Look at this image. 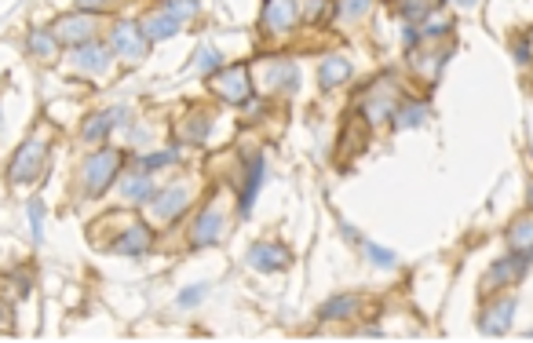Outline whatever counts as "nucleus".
<instances>
[{
	"instance_id": "obj_1",
	"label": "nucleus",
	"mask_w": 533,
	"mask_h": 343,
	"mask_svg": "<svg viewBox=\"0 0 533 343\" xmlns=\"http://www.w3.org/2000/svg\"><path fill=\"white\" fill-rule=\"evenodd\" d=\"M117 165H121V157L114 150H99L85 161V168H80V187H85L88 198H99V194L114 183Z\"/></svg>"
},
{
	"instance_id": "obj_2",
	"label": "nucleus",
	"mask_w": 533,
	"mask_h": 343,
	"mask_svg": "<svg viewBox=\"0 0 533 343\" xmlns=\"http://www.w3.org/2000/svg\"><path fill=\"white\" fill-rule=\"evenodd\" d=\"M44 161H48V139L44 136H34V139H26L19 146V154H15L11 161V183H34V179L44 172Z\"/></svg>"
},
{
	"instance_id": "obj_3",
	"label": "nucleus",
	"mask_w": 533,
	"mask_h": 343,
	"mask_svg": "<svg viewBox=\"0 0 533 343\" xmlns=\"http://www.w3.org/2000/svg\"><path fill=\"white\" fill-rule=\"evenodd\" d=\"M212 92L219 95L223 103H234V106H241V103H249L252 99V80H249V66H223V70H216L212 73Z\"/></svg>"
},
{
	"instance_id": "obj_4",
	"label": "nucleus",
	"mask_w": 533,
	"mask_h": 343,
	"mask_svg": "<svg viewBox=\"0 0 533 343\" xmlns=\"http://www.w3.org/2000/svg\"><path fill=\"white\" fill-rule=\"evenodd\" d=\"M110 48H114L117 59H124V62H143V59H147L150 41H147V34H143V26L117 22L114 29H110Z\"/></svg>"
},
{
	"instance_id": "obj_5",
	"label": "nucleus",
	"mask_w": 533,
	"mask_h": 343,
	"mask_svg": "<svg viewBox=\"0 0 533 343\" xmlns=\"http://www.w3.org/2000/svg\"><path fill=\"white\" fill-rule=\"evenodd\" d=\"M187 201H190V187L187 183H172L165 190H154V198L147 201V212L157 223H172L187 208Z\"/></svg>"
},
{
	"instance_id": "obj_6",
	"label": "nucleus",
	"mask_w": 533,
	"mask_h": 343,
	"mask_svg": "<svg viewBox=\"0 0 533 343\" xmlns=\"http://www.w3.org/2000/svg\"><path fill=\"white\" fill-rule=\"evenodd\" d=\"M263 34L270 37H285L293 34L300 22V4L296 0H263Z\"/></svg>"
},
{
	"instance_id": "obj_7",
	"label": "nucleus",
	"mask_w": 533,
	"mask_h": 343,
	"mask_svg": "<svg viewBox=\"0 0 533 343\" xmlns=\"http://www.w3.org/2000/svg\"><path fill=\"white\" fill-rule=\"evenodd\" d=\"M526 270H530V252H511V256H504V259H497V263H490L486 277H482V292H493L497 285L519 282Z\"/></svg>"
},
{
	"instance_id": "obj_8",
	"label": "nucleus",
	"mask_w": 533,
	"mask_h": 343,
	"mask_svg": "<svg viewBox=\"0 0 533 343\" xmlns=\"http://www.w3.org/2000/svg\"><path fill=\"white\" fill-rule=\"evenodd\" d=\"M52 34L59 44H85L95 37V15L88 11H73V15H62V19L52 26Z\"/></svg>"
},
{
	"instance_id": "obj_9",
	"label": "nucleus",
	"mask_w": 533,
	"mask_h": 343,
	"mask_svg": "<svg viewBox=\"0 0 533 343\" xmlns=\"http://www.w3.org/2000/svg\"><path fill=\"white\" fill-rule=\"evenodd\" d=\"M223 226H227V216H223V208H205L198 223H194L190 231V245L194 249H205V245H216L223 238Z\"/></svg>"
},
{
	"instance_id": "obj_10",
	"label": "nucleus",
	"mask_w": 533,
	"mask_h": 343,
	"mask_svg": "<svg viewBox=\"0 0 533 343\" xmlns=\"http://www.w3.org/2000/svg\"><path fill=\"white\" fill-rule=\"evenodd\" d=\"M249 263L263 274H274V270H285L293 263V256H289V249H282V245H274V241H260V245L249 249Z\"/></svg>"
},
{
	"instance_id": "obj_11",
	"label": "nucleus",
	"mask_w": 533,
	"mask_h": 343,
	"mask_svg": "<svg viewBox=\"0 0 533 343\" xmlns=\"http://www.w3.org/2000/svg\"><path fill=\"white\" fill-rule=\"evenodd\" d=\"M263 179H267V161H263V154H252L249 157V168H245V187H241V198H238L241 219L252 212V201H256V194H260Z\"/></svg>"
},
{
	"instance_id": "obj_12",
	"label": "nucleus",
	"mask_w": 533,
	"mask_h": 343,
	"mask_svg": "<svg viewBox=\"0 0 533 343\" xmlns=\"http://www.w3.org/2000/svg\"><path fill=\"white\" fill-rule=\"evenodd\" d=\"M263 88H267V92H296V88H300V70H296V62H289V59L267 62V66H263Z\"/></svg>"
},
{
	"instance_id": "obj_13",
	"label": "nucleus",
	"mask_w": 533,
	"mask_h": 343,
	"mask_svg": "<svg viewBox=\"0 0 533 343\" xmlns=\"http://www.w3.org/2000/svg\"><path fill=\"white\" fill-rule=\"evenodd\" d=\"M73 66L80 73H103L110 66V52L95 37L85 41V44H73Z\"/></svg>"
},
{
	"instance_id": "obj_14",
	"label": "nucleus",
	"mask_w": 533,
	"mask_h": 343,
	"mask_svg": "<svg viewBox=\"0 0 533 343\" xmlns=\"http://www.w3.org/2000/svg\"><path fill=\"white\" fill-rule=\"evenodd\" d=\"M511 314H515V300L504 296V300H497L493 307L482 310V318H479V329L486 333V336H500L511 325Z\"/></svg>"
},
{
	"instance_id": "obj_15",
	"label": "nucleus",
	"mask_w": 533,
	"mask_h": 343,
	"mask_svg": "<svg viewBox=\"0 0 533 343\" xmlns=\"http://www.w3.org/2000/svg\"><path fill=\"white\" fill-rule=\"evenodd\" d=\"M139 26H143V34H147V41L154 44V41H168V37H175L183 22L175 19V15H168V11H154V15H147V19H143Z\"/></svg>"
},
{
	"instance_id": "obj_16",
	"label": "nucleus",
	"mask_w": 533,
	"mask_h": 343,
	"mask_svg": "<svg viewBox=\"0 0 533 343\" xmlns=\"http://www.w3.org/2000/svg\"><path fill=\"white\" fill-rule=\"evenodd\" d=\"M508 249L511 252H533V212H523L508 223Z\"/></svg>"
},
{
	"instance_id": "obj_17",
	"label": "nucleus",
	"mask_w": 533,
	"mask_h": 343,
	"mask_svg": "<svg viewBox=\"0 0 533 343\" xmlns=\"http://www.w3.org/2000/svg\"><path fill=\"white\" fill-rule=\"evenodd\" d=\"M351 77V62L344 55H329V59H321V66H318V85L333 92V88H340L344 80Z\"/></svg>"
},
{
	"instance_id": "obj_18",
	"label": "nucleus",
	"mask_w": 533,
	"mask_h": 343,
	"mask_svg": "<svg viewBox=\"0 0 533 343\" xmlns=\"http://www.w3.org/2000/svg\"><path fill=\"white\" fill-rule=\"evenodd\" d=\"M147 249H150V226H143V223L128 226V231L117 238V245H114V252H121V256H139Z\"/></svg>"
},
{
	"instance_id": "obj_19",
	"label": "nucleus",
	"mask_w": 533,
	"mask_h": 343,
	"mask_svg": "<svg viewBox=\"0 0 533 343\" xmlns=\"http://www.w3.org/2000/svg\"><path fill=\"white\" fill-rule=\"evenodd\" d=\"M128 117V113L124 110H103V113H95V117L92 121H85V139L88 143H99V139H106V132H110V128H114V124H121Z\"/></svg>"
},
{
	"instance_id": "obj_20",
	"label": "nucleus",
	"mask_w": 533,
	"mask_h": 343,
	"mask_svg": "<svg viewBox=\"0 0 533 343\" xmlns=\"http://www.w3.org/2000/svg\"><path fill=\"white\" fill-rule=\"evenodd\" d=\"M121 198H128L132 205H143V201H150L154 198V183H150V175H128L121 179Z\"/></svg>"
},
{
	"instance_id": "obj_21",
	"label": "nucleus",
	"mask_w": 533,
	"mask_h": 343,
	"mask_svg": "<svg viewBox=\"0 0 533 343\" xmlns=\"http://www.w3.org/2000/svg\"><path fill=\"white\" fill-rule=\"evenodd\" d=\"M29 52H34V59H41V62H52L59 55L55 34H48V29H34V34H29Z\"/></svg>"
},
{
	"instance_id": "obj_22",
	"label": "nucleus",
	"mask_w": 533,
	"mask_h": 343,
	"mask_svg": "<svg viewBox=\"0 0 533 343\" xmlns=\"http://www.w3.org/2000/svg\"><path fill=\"white\" fill-rule=\"evenodd\" d=\"M362 117H365V124H380L387 117H395V99L391 95H373V99L362 106Z\"/></svg>"
},
{
	"instance_id": "obj_23",
	"label": "nucleus",
	"mask_w": 533,
	"mask_h": 343,
	"mask_svg": "<svg viewBox=\"0 0 533 343\" xmlns=\"http://www.w3.org/2000/svg\"><path fill=\"white\" fill-rule=\"evenodd\" d=\"M428 117V103H406L402 110H395V128H416Z\"/></svg>"
},
{
	"instance_id": "obj_24",
	"label": "nucleus",
	"mask_w": 533,
	"mask_h": 343,
	"mask_svg": "<svg viewBox=\"0 0 533 343\" xmlns=\"http://www.w3.org/2000/svg\"><path fill=\"white\" fill-rule=\"evenodd\" d=\"M373 8V0H336V11H340L344 22H358L365 19V11Z\"/></svg>"
},
{
	"instance_id": "obj_25",
	"label": "nucleus",
	"mask_w": 533,
	"mask_h": 343,
	"mask_svg": "<svg viewBox=\"0 0 533 343\" xmlns=\"http://www.w3.org/2000/svg\"><path fill=\"white\" fill-rule=\"evenodd\" d=\"M161 11H168V15H175L180 22H187V19H194V15L201 11V0H165V4H161Z\"/></svg>"
},
{
	"instance_id": "obj_26",
	"label": "nucleus",
	"mask_w": 533,
	"mask_h": 343,
	"mask_svg": "<svg viewBox=\"0 0 533 343\" xmlns=\"http://www.w3.org/2000/svg\"><path fill=\"white\" fill-rule=\"evenodd\" d=\"M354 310V296H336L321 307V321H336V318H347Z\"/></svg>"
},
{
	"instance_id": "obj_27",
	"label": "nucleus",
	"mask_w": 533,
	"mask_h": 343,
	"mask_svg": "<svg viewBox=\"0 0 533 343\" xmlns=\"http://www.w3.org/2000/svg\"><path fill=\"white\" fill-rule=\"evenodd\" d=\"M398 11H402V19H406V22H420L431 11V0H402Z\"/></svg>"
},
{
	"instance_id": "obj_28",
	"label": "nucleus",
	"mask_w": 533,
	"mask_h": 343,
	"mask_svg": "<svg viewBox=\"0 0 533 343\" xmlns=\"http://www.w3.org/2000/svg\"><path fill=\"white\" fill-rule=\"evenodd\" d=\"M303 11H307V19H311L314 26H321L333 15V4L329 0H303Z\"/></svg>"
},
{
	"instance_id": "obj_29",
	"label": "nucleus",
	"mask_w": 533,
	"mask_h": 343,
	"mask_svg": "<svg viewBox=\"0 0 533 343\" xmlns=\"http://www.w3.org/2000/svg\"><path fill=\"white\" fill-rule=\"evenodd\" d=\"M175 157H180V146H172V150H161V154H147V157H139V165L147 168V172H154V168H161V165H172Z\"/></svg>"
},
{
	"instance_id": "obj_30",
	"label": "nucleus",
	"mask_w": 533,
	"mask_h": 343,
	"mask_svg": "<svg viewBox=\"0 0 533 343\" xmlns=\"http://www.w3.org/2000/svg\"><path fill=\"white\" fill-rule=\"evenodd\" d=\"M194 117H198V121H194V124L187 128V139H190V143H201L205 132L212 128V113H194Z\"/></svg>"
},
{
	"instance_id": "obj_31",
	"label": "nucleus",
	"mask_w": 533,
	"mask_h": 343,
	"mask_svg": "<svg viewBox=\"0 0 533 343\" xmlns=\"http://www.w3.org/2000/svg\"><path fill=\"white\" fill-rule=\"evenodd\" d=\"M365 252H369V259H373L377 267H395V252L391 249H380V245H373V241H365Z\"/></svg>"
},
{
	"instance_id": "obj_32",
	"label": "nucleus",
	"mask_w": 533,
	"mask_h": 343,
	"mask_svg": "<svg viewBox=\"0 0 533 343\" xmlns=\"http://www.w3.org/2000/svg\"><path fill=\"white\" fill-rule=\"evenodd\" d=\"M198 70L201 73H216L219 70V52L216 48H198Z\"/></svg>"
},
{
	"instance_id": "obj_33",
	"label": "nucleus",
	"mask_w": 533,
	"mask_h": 343,
	"mask_svg": "<svg viewBox=\"0 0 533 343\" xmlns=\"http://www.w3.org/2000/svg\"><path fill=\"white\" fill-rule=\"evenodd\" d=\"M29 226H34V241L44 238V205L41 201H29Z\"/></svg>"
},
{
	"instance_id": "obj_34",
	"label": "nucleus",
	"mask_w": 533,
	"mask_h": 343,
	"mask_svg": "<svg viewBox=\"0 0 533 343\" xmlns=\"http://www.w3.org/2000/svg\"><path fill=\"white\" fill-rule=\"evenodd\" d=\"M121 0H77V11H88V15H99V11H114Z\"/></svg>"
},
{
	"instance_id": "obj_35",
	"label": "nucleus",
	"mask_w": 533,
	"mask_h": 343,
	"mask_svg": "<svg viewBox=\"0 0 533 343\" xmlns=\"http://www.w3.org/2000/svg\"><path fill=\"white\" fill-rule=\"evenodd\" d=\"M449 19H428V26H424V37H431V41H439V37H446L449 34Z\"/></svg>"
},
{
	"instance_id": "obj_36",
	"label": "nucleus",
	"mask_w": 533,
	"mask_h": 343,
	"mask_svg": "<svg viewBox=\"0 0 533 343\" xmlns=\"http://www.w3.org/2000/svg\"><path fill=\"white\" fill-rule=\"evenodd\" d=\"M205 292H208V285H194V289H187L183 296H180V307H194V303H201V300H205Z\"/></svg>"
},
{
	"instance_id": "obj_37",
	"label": "nucleus",
	"mask_w": 533,
	"mask_h": 343,
	"mask_svg": "<svg viewBox=\"0 0 533 343\" xmlns=\"http://www.w3.org/2000/svg\"><path fill=\"white\" fill-rule=\"evenodd\" d=\"M515 59H519V62H530V41H519V44H515Z\"/></svg>"
},
{
	"instance_id": "obj_38",
	"label": "nucleus",
	"mask_w": 533,
	"mask_h": 343,
	"mask_svg": "<svg viewBox=\"0 0 533 343\" xmlns=\"http://www.w3.org/2000/svg\"><path fill=\"white\" fill-rule=\"evenodd\" d=\"M402 41H406V48H416V41H420V34L413 26H406V34H402Z\"/></svg>"
},
{
	"instance_id": "obj_39",
	"label": "nucleus",
	"mask_w": 533,
	"mask_h": 343,
	"mask_svg": "<svg viewBox=\"0 0 533 343\" xmlns=\"http://www.w3.org/2000/svg\"><path fill=\"white\" fill-rule=\"evenodd\" d=\"M475 4H479V0H457V8H464V11H467V8H475Z\"/></svg>"
},
{
	"instance_id": "obj_40",
	"label": "nucleus",
	"mask_w": 533,
	"mask_h": 343,
	"mask_svg": "<svg viewBox=\"0 0 533 343\" xmlns=\"http://www.w3.org/2000/svg\"><path fill=\"white\" fill-rule=\"evenodd\" d=\"M530 205H533V179H530Z\"/></svg>"
},
{
	"instance_id": "obj_41",
	"label": "nucleus",
	"mask_w": 533,
	"mask_h": 343,
	"mask_svg": "<svg viewBox=\"0 0 533 343\" xmlns=\"http://www.w3.org/2000/svg\"><path fill=\"white\" fill-rule=\"evenodd\" d=\"M439 4H446V0H439Z\"/></svg>"
}]
</instances>
